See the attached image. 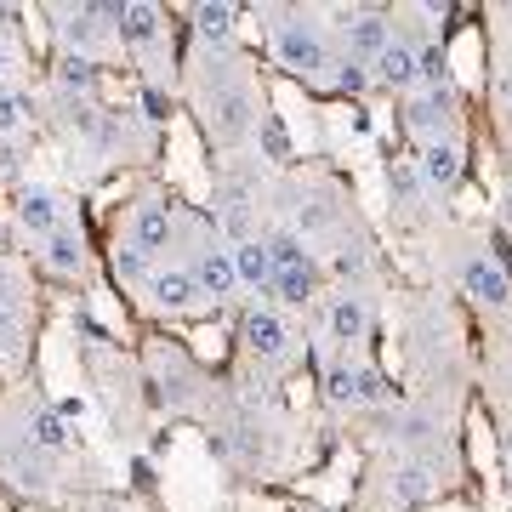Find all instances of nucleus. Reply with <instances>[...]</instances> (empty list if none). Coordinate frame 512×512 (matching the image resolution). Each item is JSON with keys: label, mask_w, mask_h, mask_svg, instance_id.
I'll list each match as a JSON object with an SVG mask.
<instances>
[{"label": "nucleus", "mask_w": 512, "mask_h": 512, "mask_svg": "<svg viewBox=\"0 0 512 512\" xmlns=\"http://www.w3.org/2000/svg\"><path fill=\"white\" fill-rule=\"evenodd\" d=\"M507 222H512V188H507Z\"/></svg>", "instance_id": "34"}, {"label": "nucleus", "mask_w": 512, "mask_h": 512, "mask_svg": "<svg viewBox=\"0 0 512 512\" xmlns=\"http://www.w3.org/2000/svg\"><path fill=\"white\" fill-rule=\"evenodd\" d=\"M416 171L427 188H456L461 183V148L456 143H421Z\"/></svg>", "instance_id": "14"}, {"label": "nucleus", "mask_w": 512, "mask_h": 512, "mask_svg": "<svg viewBox=\"0 0 512 512\" xmlns=\"http://www.w3.org/2000/svg\"><path fill=\"white\" fill-rule=\"evenodd\" d=\"M234 6L228 0H217V6H194V35H200V46H217V52H228L234 46Z\"/></svg>", "instance_id": "15"}, {"label": "nucleus", "mask_w": 512, "mask_h": 512, "mask_svg": "<svg viewBox=\"0 0 512 512\" xmlns=\"http://www.w3.org/2000/svg\"><path fill=\"white\" fill-rule=\"evenodd\" d=\"M302 512H319V507H302Z\"/></svg>", "instance_id": "36"}, {"label": "nucleus", "mask_w": 512, "mask_h": 512, "mask_svg": "<svg viewBox=\"0 0 512 512\" xmlns=\"http://www.w3.org/2000/svg\"><path fill=\"white\" fill-rule=\"evenodd\" d=\"M6 330H12V308H6V296H0V342H6Z\"/></svg>", "instance_id": "33"}, {"label": "nucleus", "mask_w": 512, "mask_h": 512, "mask_svg": "<svg viewBox=\"0 0 512 512\" xmlns=\"http://www.w3.org/2000/svg\"><path fill=\"white\" fill-rule=\"evenodd\" d=\"M120 40L126 46H154V35H160V12L154 6H137V0H120Z\"/></svg>", "instance_id": "18"}, {"label": "nucleus", "mask_w": 512, "mask_h": 512, "mask_svg": "<svg viewBox=\"0 0 512 512\" xmlns=\"http://www.w3.org/2000/svg\"><path fill=\"white\" fill-rule=\"evenodd\" d=\"M387 183H393V200H399V205H410L421 188H427V183H421V171H416V160H399L393 171H387Z\"/></svg>", "instance_id": "24"}, {"label": "nucleus", "mask_w": 512, "mask_h": 512, "mask_svg": "<svg viewBox=\"0 0 512 512\" xmlns=\"http://www.w3.org/2000/svg\"><path fill=\"white\" fill-rule=\"evenodd\" d=\"M433 433V421L421 416V410H410V416H399V439H427Z\"/></svg>", "instance_id": "30"}, {"label": "nucleus", "mask_w": 512, "mask_h": 512, "mask_svg": "<svg viewBox=\"0 0 512 512\" xmlns=\"http://www.w3.org/2000/svg\"><path fill=\"white\" fill-rule=\"evenodd\" d=\"M325 325H330V342H342V348L365 342V336H370V302L359 291H342L336 302H330Z\"/></svg>", "instance_id": "9"}, {"label": "nucleus", "mask_w": 512, "mask_h": 512, "mask_svg": "<svg viewBox=\"0 0 512 512\" xmlns=\"http://www.w3.org/2000/svg\"><path fill=\"white\" fill-rule=\"evenodd\" d=\"M325 399L330 404H365V370H353L348 359H336L325 370Z\"/></svg>", "instance_id": "19"}, {"label": "nucleus", "mask_w": 512, "mask_h": 512, "mask_svg": "<svg viewBox=\"0 0 512 512\" xmlns=\"http://www.w3.org/2000/svg\"><path fill=\"white\" fill-rule=\"evenodd\" d=\"M461 285H467V296H478L484 308H507L512 302V279L495 256H473V262L461 268Z\"/></svg>", "instance_id": "7"}, {"label": "nucleus", "mask_w": 512, "mask_h": 512, "mask_svg": "<svg viewBox=\"0 0 512 512\" xmlns=\"http://www.w3.org/2000/svg\"><path fill=\"white\" fill-rule=\"evenodd\" d=\"M35 444H46V450H63V444H69L63 410H35Z\"/></svg>", "instance_id": "26"}, {"label": "nucleus", "mask_w": 512, "mask_h": 512, "mask_svg": "<svg viewBox=\"0 0 512 512\" xmlns=\"http://www.w3.org/2000/svg\"><path fill=\"white\" fill-rule=\"evenodd\" d=\"M336 23H342V40H348L353 63H376L387 52V40H393L387 12H336Z\"/></svg>", "instance_id": "5"}, {"label": "nucleus", "mask_w": 512, "mask_h": 512, "mask_svg": "<svg viewBox=\"0 0 512 512\" xmlns=\"http://www.w3.org/2000/svg\"><path fill=\"white\" fill-rule=\"evenodd\" d=\"M18 222L29 228V234L52 239L57 228H63V205H57L52 188H23V194H18Z\"/></svg>", "instance_id": "11"}, {"label": "nucleus", "mask_w": 512, "mask_h": 512, "mask_svg": "<svg viewBox=\"0 0 512 512\" xmlns=\"http://www.w3.org/2000/svg\"><path fill=\"white\" fill-rule=\"evenodd\" d=\"M393 495H399L404 507H421V501L433 495V473H427V467H404V473H393Z\"/></svg>", "instance_id": "22"}, {"label": "nucleus", "mask_w": 512, "mask_h": 512, "mask_svg": "<svg viewBox=\"0 0 512 512\" xmlns=\"http://www.w3.org/2000/svg\"><path fill=\"white\" fill-rule=\"evenodd\" d=\"M194 285H200V296H211V302L234 296V291H239L234 251H222V245H205V251L194 256Z\"/></svg>", "instance_id": "8"}, {"label": "nucleus", "mask_w": 512, "mask_h": 512, "mask_svg": "<svg viewBox=\"0 0 512 512\" xmlns=\"http://www.w3.org/2000/svg\"><path fill=\"white\" fill-rule=\"evenodd\" d=\"M370 86V63H353V57H342V69H336V92L359 97Z\"/></svg>", "instance_id": "27"}, {"label": "nucleus", "mask_w": 512, "mask_h": 512, "mask_svg": "<svg viewBox=\"0 0 512 512\" xmlns=\"http://www.w3.org/2000/svg\"><path fill=\"white\" fill-rule=\"evenodd\" d=\"M274 57H279V69L313 74V69H325V40H319L313 23H279L274 29Z\"/></svg>", "instance_id": "4"}, {"label": "nucleus", "mask_w": 512, "mask_h": 512, "mask_svg": "<svg viewBox=\"0 0 512 512\" xmlns=\"http://www.w3.org/2000/svg\"><path fill=\"white\" fill-rule=\"evenodd\" d=\"M239 336H245V348L262 359V365H285L296 348V330L279 319L274 308H251L245 313V325H239Z\"/></svg>", "instance_id": "3"}, {"label": "nucleus", "mask_w": 512, "mask_h": 512, "mask_svg": "<svg viewBox=\"0 0 512 512\" xmlns=\"http://www.w3.org/2000/svg\"><path fill=\"white\" fill-rule=\"evenodd\" d=\"M404 126L416 131L421 143H450V126H456V92L450 86H427L404 103Z\"/></svg>", "instance_id": "2"}, {"label": "nucleus", "mask_w": 512, "mask_h": 512, "mask_svg": "<svg viewBox=\"0 0 512 512\" xmlns=\"http://www.w3.org/2000/svg\"><path fill=\"white\" fill-rule=\"evenodd\" d=\"M114 274L131 279V285H148V251H137V245H114Z\"/></svg>", "instance_id": "25"}, {"label": "nucleus", "mask_w": 512, "mask_h": 512, "mask_svg": "<svg viewBox=\"0 0 512 512\" xmlns=\"http://www.w3.org/2000/svg\"><path fill=\"white\" fill-rule=\"evenodd\" d=\"M234 251V274L239 285H251V291H268L274 285V256H268V239H239V245H228Z\"/></svg>", "instance_id": "13"}, {"label": "nucleus", "mask_w": 512, "mask_h": 512, "mask_svg": "<svg viewBox=\"0 0 512 512\" xmlns=\"http://www.w3.org/2000/svg\"><path fill=\"white\" fill-rule=\"evenodd\" d=\"M421 80V63H416V46L410 40H387V52L370 63V86H382V92H410Z\"/></svg>", "instance_id": "6"}, {"label": "nucleus", "mask_w": 512, "mask_h": 512, "mask_svg": "<svg viewBox=\"0 0 512 512\" xmlns=\"http://www.w3.org/2000/svg\"><path fill=\"white\" fill-rule=\"evenodd\" d=\"M171 234H177V217H171V205H160V200H148V205H137L131 211V245L137 251H165L171 245Z\"/></svg>", "instance_id": "10"}, {"label": "nucleus", "mask_w": 512, "mask_h": 512, "mask_svg": "<svg viewBox=\"0 0 512 512\" xmlns=\"http://www.w3.org/2000/svg\"><path fill=\"white\" fill-rule=\"evenodd\" d=\"M365 404H387V382L376 370H365Z\"/></svg>", "instance_id": "32"}, {"label": "nucleus", "mask_w": 512, "mask_h": 512, "mask_svg": "<svg viewBox=\"0 0 512 512\" xmlns=\"http://www.w3.org/2000/svg\"><path fill=\"white\" fill-rule=\"evenodd\" d=\"M23 114H29V97L0 92V137H6V131H18V126H23Z\"/></svg>", "instance_id": "28"}, {"label": "nucleus", "mask_w": 512, "mask_h": 512, "mask_svg": "<svg viewBox=\"0 0 512 512\" xmlns=\"http://www.w3.org/2000/svg\"><path fill=\"white\" fill-rule=\"evenodd\" d=\"M0 69H6V52H0Z\"/></svg>", "instance_id": "35"}, {"label": "nucleus", "mask_w": 512, "mask_h": 512, "mask_svg": "<svg viewBox=\"0 0 512 512\" xmlns=\"http://www.w3.org/2000/svg\"><path fill=\"white\" fill-rule=\"evenodd\" d=\"M46 268H52V274H80V268H86V239H80V228L63 222V228L46 239Z\"/></svg>", "instance_id": "17"}, {"label": "nucleus", "mask_w": 512, "mask_h": 512, "mask_svg": "<svg viewBox=\"0 0 512 512\" xmlns=\"http://www.w3.org/2000/svg\"><path fill=\"white\" fill-rule=\"evenodd\" d=\"M268 291L279 296V302H291V308H302L313 296V262H302V268H274V285Z\"/></svg>", "instance_id": "21"}, {"label": "nucleus", "mask_w": 512, "mask_h": 512, "mask_svg": "<svg viewBox=\"0 0 512 512\" xmlns=\"http://www.w3.org/2000/svg\"><path fill=\"white\" fill-rule=\"evenodd\" d=\"M148 296H154V308L165 313H183L200 302V285H194V274L188 268H165V274H148Z\"/></svg>", "instance_id": "12"}, {"label": "nucleus", "mask_w": 512, "mask_h": 512, "mask_svg": "<svg viewBox=\"0 0 512 512\" xmlns=\"http://www.w3.org/2000/svg\"><path fill=\"white\" fill-rule=\"evenodd\" d=\"M262 148H268V160H285V131H279V120H262Z\"/></svg>", "instance_id": "29"}, {"label": "nucleus", "mask_w": 512, "mask_h": 512, "mask_svg": "<svg viewBox=\"0 0 512 512\" xmlns=\"http://www.w3.org/2000/svg\"><path fill=\"white\" fill-rule=\"evenodd\" d=\"M336 274H342V279H359V274H365V256H359V251H342V256H336Z\"/></svg>", "instance_id": "31"}, {"label": "nucleus", "mask_w": 512, "mask_h": 512, "mask_svg": "<svg viewBox=\"0 0 512 512\" xmlns=\"http://www.w3.org/2000/svg\"><path fill=\"white\" fill-rule=\"evenodd\" d=\"M268 256H274V268H302V262H313L302 234H268Z\"/></svg>", "instance_id": "23"}, {"label": "nucleus", "mask_w": 512, "mask_h": 512, "mask_svg": "<svg viewBox=\"0 0 512 512\" xmlns=\"http://www.w3.org/2000/svg\"><path fill=\"white\" fill-rule=\"evenodd\" d=\"M52 74H57V86H63V92H80V97L97 86V63H92V57H80V52H63Z\"/></svg>", "instance_id": "20"}, {"label": "nucleus", "mask_w": 512, "mask_h": 512, "mask_svg": "<svg viewBox=\"0 0 512 512\" xmlns=\"http://www.w3.org/2000/svg\"><path fill=\"white\" fill-rule=\"evenodd\" d=\"M200 109H205V131L217 137V143H239L245 131H256V97L239 86V80H211L200 92Z\"/></svg>", "instance_id": "1"}, {"label": "nucleus", "mask_w": 512, "mask_h": 512, "mask_svg": "<svg viewBox=\"0 0 512 512\" xmlns=\"http://www.w3.org/2000/svg\"><path fill=\"white\" fill-rule=\"evenodd\" d=\"M52 18H57V40H63V52L86 57V46L97 40V23H92L97 12H92V6H57Z\"/></svg>", "instance_id": "16"}]
</instances>
